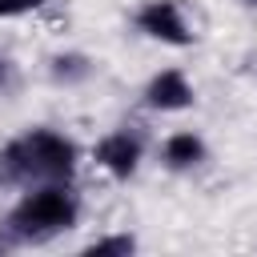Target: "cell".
<instances>
[{
    "label": "cell",
    "mask_w": 257,
    "mask_h": 257,
    "mask_svg": "<svg viewBox=\"0 0 257 257\" xmlns=\"http://www.w3.org/2000/svg\"><path fill=\"white\" fill-rule=\"evenodd\" d=\"M72 161H76V149L64 137H56L48 128H32L28 137L12 141L0 153V185H16V181H28V177L64 181L72 173Z\"/></svg>",
    "instance_id": "cell-1"
},
{
    "label": "cell",
    "mask_w": 257,
    "mask_h": 257,
    "mask_svg": "<svg viewBox=\"0 0 257 257\" xmlns=\"http://www.w3.org/2000/svg\"><path fill=\"white\" fill-rule=\"evenodd\" d=\"M72 221H76V201L60 185H44L12 209L8 229H12V241H44V237L68 229Z\"/></svg>",
    "instance_id": "cell-2"
},
{
    "label": "cell",
    "mask_w": 257,
    "mask_h": 257,
    "mask_svg": "<svg viewBox=\"0 0 257 257\" xmlns=\"http://www.w3.org/2000/svg\"><path fill=\"white\" fill-rule=\"evenodd\" d=\"M137 24H141L149 36L165 40V44H189V28H185V20H181V12H177L173 0H153V4H145L141 16H137Z\"/></svg>",
    "instance_id": "cell-3"
},
{
    "label": "cell",
    "mask_w": 257,
    "mask_h": 257,
    "mask_svg": "<svg viewBox=\"0 0 257 257\" xmlns=\"http://www.w3.org/2000/svg\"><path fill=\"white\" fill-rule=\"evenodd\" d=\"M96 161H100L112 177H128V173L137 169V161H141V145H137L128 133H112V137H104V141L96 145Z\"/></svg>",
    "instance_id": "cell-4"
},
{
    "label": "cell",
    "mask_w": 257,
    "mask_h": 257,
    "mask_svg": "<svg viewBox=\"0 0 257 257\" xmlns=\"http://www.w3.org/2000/svg\"><path fill=\"white\" fill-rule=\"evenodd\" d=\"M189 100H193V88L177 68L153 76V84H149V104L153 108H185Z\"/></svg>",
    "instance_id": "cell-5"
},
{
    "label": "cell",
    "mask_w": 257,
    "mask_h": 257,
    "mask_svg": "<svg viewBox=\"0 0 257 257\" xmlns=\"http://www.w3.org/2000/svg\"><path fill=\"white\" fill-rule=\"evenodd\" d=\"M205 157V145L193 137V133H177V137H169V145H165V161L173 165V169H189V165H197Z\"/></svg>",
    "instance_id": "cell-6"
},
{
    "label": "cell",
    "mask_w": 257,
    "mask_h": 257,
    "mask_svg": "<svg viewBox=\"0 0 257 257\" xmlns=\"http://www.w3.org/2000/svg\"><path fill=\"white\" fill-rule=\"evenodd\" d=\"M88 253H92V257H104V253H133V237H104V241H92Z\"/></svg>",
    "instance_id": "cell-7"
},
{
    "label": "cell",
    "mask_w": 257,
    "mask_h": 257,
    "mask_svg": "<svg viewBox=\"0 0 257 257\" xmlns=\"http://www.w3.org/2000/svg\"><path fill=\"white\" fill-rule=\"evenodd\" d=\"M40 0H0V16H20L28 8H36Z\"/></svg>",
    "instance_id": "cell-8"
},
{
    "label": "cell",
    "mask_w": 257,
    "mask_h": 257,
    "mask_svg": "<svg viewBox=\"0 0 257 257\" xmlns=\"http://www.w3.org/2000/svg\"><path fill=\"white\" fill-rule=\"evenodd\" d=\"M0 80H4V60H0Z\"/></svg>",
    "instance_id": "cell-9"
},
{
    "label": "cell",
    "mask_w": 257,
    "mask_h": 257,
    "mask_svg": "<svg viewBox=\"0 0 257 257\" xmlns=\"http://www.w3.org/2000/svg\"><path fill=\"white\" fill-rule=\"evenodd\" d=\"M253 4H257V0H253Z\"/></svg>",
    "instance_id": "cell-10"
}]
</instances>
